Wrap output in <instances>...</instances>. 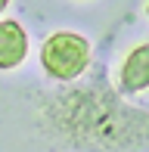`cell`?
<instances>
[{
    "instance_id": "2",
    "label": "cell",
    "mask_w": 149,
    "mask_h": 152,
    "mask_svg": "<svg viewBox=\"0 0 149 152\" xmlns=\"http://www.w3.org/2000/svg\"><path fill=\"white\" fill-rule=\"evenodd\" d=\"M28 53V34L19 22L3 19L0 22V68H16Z\"/></svg>"
},
{
    "instance_id": "1",
    "label": "cell",
    "mask_w": 149,
    "mask_h": 152,
    "mask_svg": "<svg viewBox=\"0 0 149 152\" xmlns=\"http://www.w3.org/2000/svg\"><path fill=\"white\" fill-rule=\"evenodd\" d=\"M44 72L56 81H74L90 62V44L74 31H59L44 40L40 47Z\"/></svg>"
},
{
    "instance_id": "5",
    "label": "cell",
    "mask_w": 149,
    "mask_h": 152,
    "mask_svg": "<svg viewBox=\"0 0 149 152\" xmlns=\"http://www.w3.org/2000/svg\"><path fill=\"white\" fill-rule=\"evenodd\" d=\"M146 12H149V6H146Z\"/></svg>"
},
{
    "instance_id": "4",
    "label": "cell",
    "mask_w": 149,
    "mask_h": 152,
    "mask_svg": "<svg viewBox=\"0 0 149 152\" xmlns=\"http://www.w3.org/2000/svg\"><path fill=\"white\" fill-rule=\"evenodd\" d=\"M6 3H9V0H0V12H3V10H6Z\"/></svg>"
},
{
    "instance_id": "3",
    "label": "cell",
    "mask_w": 149,
    "mask_h": 152,
    "mask_svg": "<svg viewBox=\"0 0 149 152\" xmlns=\"http://www.w3.org/2000/svg\"><path fill=\"white\" fill-rule=\"evenodd\" d=\"M149 87V44H140L131 50V56L121 65V90L124 93H140Z\"/></svg>"
}]
</instances>
